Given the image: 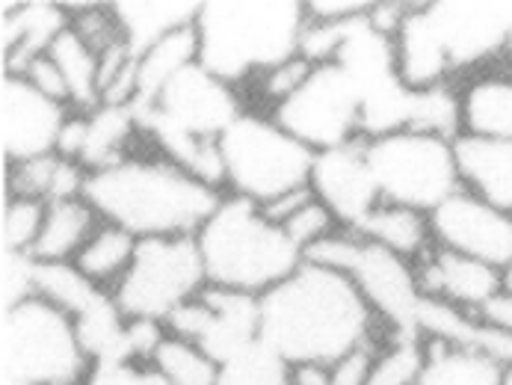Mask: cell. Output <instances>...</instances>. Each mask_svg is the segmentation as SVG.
<instances>
[{"label": "cell", "instance_id": "6da1fadb", "mask_svg": "<svg viewBox=\"0 0 512 385\" xmlns=\"http://www.w3.org/2000/svg\"><path fill=\"white\" fill-rule=\"evenodd\" d=\"M373 308L341 270L302 261L258 297V341L285 365H326L370 344Z\"/></svg>", "mask_w": 512, "mask_h": 385}, {"label": "cell", "instance_id": "7a4b0ae2", "mask_svg": "<svg viewBox=\"0 0 512 385\" xmlns=\"http://www.w3.org/2000/svg\"><path fill=\"white\" fill-rule=\"evenodd\" d=\"M83 199L101 223L146 237H196L222 202V190L202 184L169 157H134L86 175Z\"/></svg>", "mask_w": 512, "mask_h": 385}, {"label": "cell", "instance_id": "3957f363", "mask_svg": "<svg viewBox=\"0 0 512 385\" xmlns=\"http://www.w3.org/2000/svg\"><path fill=\"white\" fill-rule=\"evenodd\" d=\"M512 3H415L394 36L397 75L409 89L450 86V77L504 57Z\"/></svg>", "mask_w": 512, "mask_h": 385}, {"label": "cell", "instance_id": "277c9868", "mask_svg": "<svg viewBox=\"0 0 512 385\" xmlns=\"http://www.w3.org/2000/svg\"><path fill=\"white\" fill-rule=\"evenodd\" d=\"M305 3L293 0H205L196 15L199 63L228 86L267 75L299 54Z\"/></svg>", "mask_w": 512, "mask_h": 385}, {"label": "cell", "instance_id": "5b68a950", "mask_svg": "<svg viewBox=\"0 0 512 385\" xmlns=\"http://www.w3.org/2000/svg\"><path fill=\"white\" fill-rule=\"evenodd\" d=\"M196 246L211 288L264 297L305 261V252L243 196H222L196 231Z\"/></svg>", "mask_w": 512, "mask_h": 385}, {"label": "cell", "instance_id": "8992f818", "mask_svg": "<svg viewBox=\"0 0 512 385\" xmlns=\"http://www.w3.org/2000/svg\"><path fill=\"white\" fill-rule=\"evenodd\" d=\"M3 383L83 385L92 359L83 350L77 320L42 297L3 308L0 320Z\"/></svg>", "mask_w": 512, "mask_h": 385}, {"label": "cell", "instance_id": "52a82bcc", "mask_svg": "<svg viewBox=\"0 0 512 385\" xmlns=\"http://www.w3.org/2000/svg\"><path fill=\"white\" fill-rule=\"evenodd\" d=\"M220 157L228 193L267 205L288 190L308 187L317 152L273 116L240 113L222 131Z\"/></svg>", "mask_w": 512, "mask_h": 385}, {"label": "cell", "instance_id": "ba28073f", "mask_svg": "<svg viewBox=\"0 0 512 385\" xmlns=\"http://www.w3.org/2000/svg\"><path fill=\"white\" fill-rule=\"evenodd\" d=\"M362 149L382 202L433 214L444 199L462 190L453 137L403 128L367 137Z\"/></svg>", "mask_w": 512, "mask_h": 385}, {"label": "cell", "instance_id": "9c48e42d", "mask_svg": "<svg viewBox=\"0 0 512 385\" xmlns=\"http://www.w3.org/2000/svg\"><path fill=\"white\" fill-rule=\"evenodd\" d=\"M305 258L350 276L373 314L391 323V335H421L418 311L424 294L418 288L412 261L347 229L335 231L332 237L311 246Z\"/></svg>", "mask_w": 512, "mask_h": 385}, {"label": "cell", "instance_id": "30bf717a", "mask_svg": "<svg viewBox=\"0 0 512 385\" xmlns=\"http://www.w3.org/2000/svg\"><path fill=\"white\" fill-rule=\"evenodd\" d=\"M208 288L196 237H146L137 243L128 273L113 288L125 320L166 323Z\"/></svg>", "mask_w": 512, "mask_h": 385}, {"label": "cell", "instance_id": "8fae6325", "mask_svg": "<svg viewBox=\"0 0 512 385\" xmlns=\"http://www.w3.org/2000/svg\"><path fill=\"white\" fill-rule=\"evenodd\" d=\"M362 86L341 63L314 66L288 101L273 107V119L314 152L341 149L362 140Z\"/></svg>", "mask_w": 512, "mask_h": 385}, {"label": "cell", "instance_id": "7c38bea8", "mask_svg": "<svg viewBox=\"0 0 512 385\" xmlns=\"http://www.w3.org/2000/svg\"><path fill=\"white\" fill-rule=\"evenodd\" d=\"M433 243L483 261L501 273L512 264V214L477 199L468 190L453 193L430 214Z\"/></svg>", "mask_w": 512, "mask_h": 385}, {"label": "cell", "instance_id": "4fadbf2b", "mask_svg": "<svg viewBox=\"0 0 512 385\" xmlns=\"http://www.w3.org/2000/svg\"><path fill=\"white\" fill-rule=\"evenodd\" d=\"M69 107L36 92L24 77L3 75L0 83V146L3 163L57 152Z\"/></svg>", "mask_w": 512, "mask_h": 385}, {"label": "cell", "instance_id": "5bb4252c", "mask_svg": "<svg viewBox=\"0 0 512 385\" xmlns=\"http://www.w3.org/2000/svg\"><path fill=\"white\" fill-rule=\"evenodd\" d=\"M308 187L335 214V220L344 229L359 226L367 214L382 202L379 187L373 181V172L367 166L362 140L341 146V149L317 152Z\"/></svg>", "mask_w": 512, "mask_h": 385}, {"label": "cell", "instance_id": "9a60e30c", "mask_svg": "<svg viewBox=\"0 0 512 385\" xmlns=\"http://www.w3.org/2000/svg\"><path fill=\"white\" fill-rule=\"evenodd\" d=\"M415 276L427 300L459 308L465 314H480L507 288L501 270L441 246H433L415 264Z\"/></svg>", "mask_w": 512, "mask_h": 385}, {"label": "cell", "instance_id": "2e32d148", "mask_svg": "<svg viewBox=\"0 0 512 385\" xmlns=\"http://www.w3.org/2000/svg\"><path fill=\"white\" fill-rule=\"evenodd\" d=\"M453 152L462 190L512 214V140L456 134Z\"/></svg>", "mask_w": 512, "mask_h": 385}, {"label": "cell", "instance_id": "e0dca14e", "mask_svg": "<svg viewBox=\"0 0 512 385\" xmlns=\"http://www.w3.org/2000/svg\"><path fill=\"white\" fill-rule=\"evenodd\" d=\"M63 3H12L3 12V75L21 77L69 27Z\"/></svg>", "mask_w": 512, "mask_h": 385}, {"label": "cell", "instance_id": "ac0fdd59", "mask_svg": "<svg viewBox=\"0 0 512 385\" xmlns=\"http://www.w3.org/2000/svg\"><path fill=\"white\" fill-rule=\"evenodd\" d=\"M507 374L510 362L483 347L424 338V368L418 385H507Z\"/></svg>", "mask_w": 512, "mask_h": 385}, {"label": "cell", "instance_id": "d6986e66", "mask_svg": "<svg viewBox=\"0 0 512 385\" xmlns=\"http://www.w3.org/2000/svg\"><path fill=\"white\" fill-rule=\"evenodd\" d=\"M459 92V134L512 140V69L471 77Z\"/></svg>", "mask_w": 512, "mask_h": 385}, {"label": "cell", "instance_id": "ffe728a7", "mask_svg": "<svg viewBox=\"0 0 512 385\" xmlns=\"http://www.w3.org/2000/svg\"><path fill=\"white\" fill-rule=\"evenodd\" d=\"M86 169L60 154H42L18 163H6L3 190L6 196L18 199H39V202H60V199H83Z\"/></svg>", "mask_w": 512, "mask_h": 385}, {"label": "cell", "instance_id": "44dd1931", "mask_svg": "<svg viewBox=\"0 0 512 385\" xmlns=\"http://www.w3.org/2000/svg\"><path fill=\"white\" fill-rule=\"evenodd\" d=\"M359 237H365L370 243L418 264L436 243H433V229H430V214L415 211V208H403V205H391V202H379L359 226H353Z\"/></svg>", "mask_w": 512, "mask_h": 385}, {"label": "cell", "instance_id": "7402d4cb", "mask_svg": "<svg viewBox=\"0 0 512 385\" xmlns=\"http://www.w3.org/2000/svg\"><path fill=\"white\" fill-rule=\"evenodd\" d=\"M199 0H131V3H110L125 45L140 57L151 45H157L163 36L196 24Z\"/></svg>", "mask_w": 512, "mask_h": 385}, {"label": "cell", "instance_id": "603a6c76", "mask_svg": "<svg viewBox=\"0 0 512 385\" xmlns=\"http://www.w3.org/2000/svg\"><path fill=\"white\" fill-rule=\"evenodd\" d=\"M101 226V217L86 199H60L48 202L45 226L30 252V258L45 264H72L83 243Z\"/></svg>", "mask_w": 512, "mask_h": 385}, {"label": "cell", "instance_id": "cb8c5ba5", "mask_svg": "<svg viewBox=\"0 0 512 385\" xmlns=\"http://www.w3.org/2000/svg\"><path fill=\"white\" fill-rule=\"evenodd\" d=\"M199 63V39L196 27H181L169 36H163L157 45H151L146 54L137 57V101L134 110L148 107L160 89L178 75L181 69Z\"/></svg>", "mask_w": 512, "mask_h": 385}, {"label": "cell", "instance_id": "d4e9b609", "mask_svg": "<svg viewBox=\"0 0 512 385\" xmlns=\"http://www.w3.org/2000/svg\"><path fill=\"white\" fill-rule=\"evenodd\" d=\"M51 60L60 66V72L69 83L72 107L77 113H92L101 107V54L74 30L72 24L54 39L51 45Z\"/></svg>", "mask_w": 512, "mask_h": 385}, {"label": "cell", "instance_id": "484cf974", "mask_svg": "<svg viewBox=\"0 0 512 385\" xmlns=\"http://www.w3.org/2000/svg\"><path fill=\"white\" fill-rule=\"evenodd\" d=\"M137 237L131 231L101 223L95 234L83 243L72 264L98 288L107 291V285H119V279L128 273L134 252H137Z\"/></svg>", "mask_w": 512, "mask_h": 385}, {"label": "cell", "instance_id": "4316f807", "mask_svg": "<svg viewBox=\"0 0 512 385\" xmlns=\"http://www.w3.org/2000/svg\"><path fill=\"white\" fill-rule=\"evenodd\" d=\"M134 131H140L134 107L101 104L98 110L86 113V146H83V157H80L83 169L95 172V169L125 160L128 157L125 146L134 137Z\"/></svg>", "mask_w": 512, "mask_h": 385}, {"label": "cell", "instance_id": "83f0119b", "mask_svg": "<svg viewBox=\"0 0 512 385\" xmlns=\"http://www.w3.org/2000/svg\"><path fill=\"white\" fill-rule=\"evenodd\" d=\"M36 261V258H33ZM33 297H42L57 308L69 311L74 320L83 317L92 306H98L107 291L92 285L74 264H45L36 261L33 270Z\"/></svg>", "mask_w": 512, "mask_h": 385}, {"label": "cell", "instance_id": "f1b7e54d", "mask_svg": "<svg viewBox=\"0 0 512 385\" xmlns=\"http://www.w3.org/2000/svg\"><path fill=\"white\" fill-rule=\"evenodd\" d=\"M151 365L169 385H220V362L202 344L169 335V332L157 344Z\"/></svg>", "mask_w": 512, "mask_h": 385}, {"label": "cell", "instance_id": "f546056e", "mask_svg": "<svg viewBox=\"0 0 512 385\" xmlns=\"http://www.w3.org/2000/svg\"><path fill=\"white\" fill-rule=\"evenodd\" d=\"M424 368V335H391V344L376 353L365 385H418Z\"/></svg>", "mask_w": 512, "mask_h": 385}, {"label": "cell", "instance_id": "4dcf8cb0", "mask_svg": "<svg viewBox=\"0 0 512 385\" xmlns=\"http://www.w3.org/2000/svg\"><path fill=\"white\" fill-rule=\"evenodd\" d=\"M45 211L48 205L39 199H18V196H6L3 199V211H0V243L3 252H18V255H30L42 226H45Z\"/></svg>", "mask_w": 512, "mask_h": 385}, {"label": "cell", "instance_id": "1f68e13d", "mask_svg": "<svg viewBox=\"0 0 512 385\" xmlns=\"http://www.w3.org/2000/svg\"><path fill=\"white\" fill-rule=\"evenodd\" d=\"M282 229H285V234L291 237L302 252H308V249L317 246L320 240H326V237H332L335 231H341V223H338L335 214L314 196L302 211L293 214Z\"/></svg>", "mask_w": 512, "mask_h": 385}, {"label": "cell", "instance_id": "d6a6232c", "mask_svg": "<svg viewBox=\"0 0 512 385\" xmlns=\"http://www.w3.org/2000/svg\"><path fill=\"white\" fill-rule=\"evenodd\" d=\"M83 385H169L151 362L140 359H104L95 362Z\"/></svg>", "mask_w": 512, "mask_h": 385}, {"label": "cell", "instance_id": "836d02e7", "mask_svg": "<svg viewBox=\"0 0 512 385\" xmlns=\"http://www.w3.org/2000/svg\"><path fill=\"white\" fill-rule=\"evenodd\" d=\"M33 270H36V261L30 255L3 252V276H0L3 308L24 303L33 297Z\"/></svg>", "mask_w": 512, "mask_h": 385}, {"label": "cell", "instance_id": "e575fe53", "mask_svg": "<svg viewBox=\"0 0 512 385\" xmlns=\"http://www.w3.org/2000/svg\"><path fill=\"white\" fill-rule=\"evenodd\" d=\"M314 72V66L305 60V57H291V60H285L282 66H276V69H270L264 80H261V89H264V95L279 107L282 101H288L293 92L308 80V75Z\"/></svg>", "mask_w": 512, "mask_h": 385}, {"label": "cell", "instance_id": "d590c367", "mask_svg": "<svg viewBox=\"0 0 512 385\" xmlns=\"http://www.w3.org/2000/svg\"><path fill=\"white\" fill-rule=\"evenodd\" d=\"M21 77H24L36 92H42L45 98H51V101H57V104H63V107H72L69 83H66L63 72H60V66L51 60V54H42L39 60H33L30 69Z\"/></svg>", "mask_w": 512, "mask_h": 385}, {"label": "cell", "instance_id": "8d00e7d4", "mask_svg": "<svg viewBox=\"0 0 512 385\" xmlns=\"http://www.w3.org/2000/svg\"><path fill=\"white\" fill-rule=\"evenodd\" d=\"M373 359H376V350L370 344L362 347V350H356V353H350V356H344L341 362L332 365L329 385H365Z\"/></svg>", "mask_w": 512, "mask_h": 385}, {"label": "cell", "instance_id": "74e56055", "mask_svg": "<svg viewBox=\"0 0 512 385\" xmlns=\"http://www.w3.org/2000/svg\"><path fill=\"white\" fill-rule=\"evenodd\" d=\"M370 3L367 0H311L305 3L308 21H350L367 15Z\"/></svg>", "mask_w": 512, "mask_h": 385}, {"label": "cell", "instance_id": "f35d334b", "mask_svg": "<svg viewBox=\"0 0 512 385\" xmlns=\"http://www.w3.org/2000/svg\"><path fill=\"white\" fill-rule=\"evenodd\" d=\"M311 199H314V190H311V187H296V190H288V193H282V196H276V199H270L267 205H258V208H261V214H264L273 226L282 229L293 214L302 211Z\"/></svg>", "mask_w": 512, "mask_h": 385}, {"label": "cell", "instance_id": "ab89813d", "mask_svg": "<svg viewBox=\"0 0 512 385\" xmlns=\"http://www.w3.org/2000/svg\"><path fill=\"white\" fill-rule=\"evenodd\" d=\"M483 323H489L492 329H498L501 335H507L512 341V291H501L489 306L483 308L480 314H477Z\"/></svg>", "mask_w": 512, "mask_h": 385}, {"label": "cell", "instance_id": "60d3db41", "mask_svg": "<svg viewBox=\"0 0 512 385\" xmlns=\"http://www.w3.org/2000/svg\"><path fill=\"white\" fill-rule=\"evenodd\" d=\"M504 60L510 63V69H512V27H510V39H507V51H504Z\"/></svg>", "mask_w": 512, "mask_h": 385}, {"label": "cell", "instance_id": "b9f144b4", "mask_svg": "<svg viewBox=\"0 0 512 385\" xmlns=\"http://www.w3.org/2000/svg\"><path fill=\"white\" fill-rule=\"evenodd\" d=\"M504 285H507V291H512V264L507 267V273H504Z\"/></svg>", "mask_w": 512, "mask_h": 385}, {"label": "cell", "instance_id": "7bdbcfd3", "mask_svg": "<svg viewBox=\"0 0 512 385\" xmlns=\"http://www.w3.org/2000/svg\"><path fill=\"white\" fill-rule=\"evenodd\" d=\"M507 385H512V365H510V374H507Z\"/></svg>", "mask_w": 512, "mask_h": 385}, {"label": "cell", "instance_id": "ee69618b", "mask_svg": "<svg viewBox=\"0 0 512 385\" xmlns=\"http://www.w3.org/2000/svg\"><path fill=\"white\" fill-rule=\"evenodd\" d=\"M3 385H24V383H3Z\"/></svg>", "mask_w": 512, "mask_h": 385}]
</instances>
